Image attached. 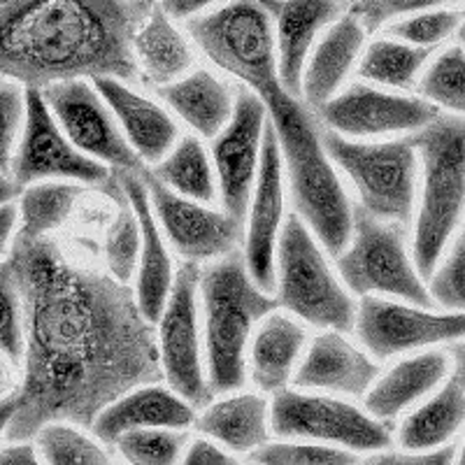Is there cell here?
<instances>
[{"label":"cell","instance_id":"obj_1","mask_svg":"<svg viewBox=\"0 0 465 465\" xmlns=\"http://www.w3.org/2000/svg\"><path fill=\"white\" fill-rule=\"evenodd\" d=\"M3 263L26 310L24 380L0 407L5 442L49 421L91 430L116 398L165 380L159 335L128 284L73 263L49 235L19 231Z\"/></svg>","mask_w":465,"mask_h":465},{"label":"cell","instance_id":"obj_2","mask_svg":"<svg viewBox=\"0 0 465 465\" xmlns=\"http://www.w3.org/2000/svg\"><path fill=\"white\" fill-rule=\"evenodd\" d=\"M143 0H3L0 70L24 86L65 80H140L135 35Z\"/></svg>","mask_w":465,"mask_h":465},{"label":"cell","instance_id":"obj_3","mask_svg":"<svg viewBox=\"0 0 465 465\" xmlns=\"http://www.w3.org/2000/svg\"><path fill=\"white\" fill-rule=\"evenodd\" d=\"M270 122L280 135L291 201L305 223L317 232L328 254L340 256L354 235V205L335 173V163L305 103L289 94L284 84L261 95Z\"/></svg>","mask_w":465,"mask_h":465},{"label":"cell","instance_id":"obj_4","mask_svg":"<svg viewBox=\"0 0 465 465\" xmlns=\"http://www.w3.org/2000/svg\"><path fill=\"white\" fill-rule=\"evenodd\" d=\"M201 298L210 389L214 396L238 391L247 380L249 335L256 322L275 312L280 301L256 284L238 252L203 270Z\"/></svg>","mask_w":465,"mask_h":465},{"label":"cell","instance_id":"obj_5","mask_svg":"<svg viewBox=\"0 0 465 465\" xmlns=\"http://www.w3.org/2000/svg\"><path fill=\"white\" fill-rule=\"evenodd\" d=\"M410 140L423 170L412 252L419 272L430 277L465 212V116L440 114Z\"/></svg>","mask_w":465,"mask_h":465},{"label":"cell","instance_id":"obj_6","mask_svg":"<svg viewBox=\"0 0 465 465\" xmlns=\"http://www.w3.org/2000/svg\"><path fill=\"white\" fill-rule=\"evenodd\" d=\"M186 31L212 64L259 95L282 86L275 16L259 0H228L189 19Z\"/></svg>","mask_w":465,"mask_h":465},{"label":"cell","instance_id":"obj_7","mask_svg":"<svg viewBox=\"0 0 465 465\" xmlns=\"http://www.w3.org/2000/svg\"><path fill=\"white\" fill-rule=\"evenodd\" d=\"M277 301L305 323L354 331L359 305L333 275L305 219L293 212L277 247Z\"/></svg>","mask_w":465,"mask_h":465},{"label":"cell","instance_id":"obj_8","mask_svg":"<svg viewBox=\"0 0 465 465\" xmlns=\"http://www.w3.org/2000/svg\"><path fill=\"white\" fill-rule=\"evenodd\" d=\"M322 138L333 163L354 182L361 207L384 222L405 226L417 196L419 152L412 140L359 143L322 128Z\"/></svg>","mask_w":465,"mask_h":465},{"label":"cell","instance_id":"obj_9","mask_svg":"<svg viewBox=\"0 0 465 465\" xmlns=\"http://www.w3.org/2000/svg\"><path fill=\"white\" fill-rule=\"evenodd\" d=\"M338 270L354 296L381 293L423 307L433 302L417 263L407 254L402 223L377 219L361 205H354V235L338 256Z\"/></svg>","mask_w":465,"mask_h":465},{"label":"cell","instance_id":"obj_10","mask_svg":"<svg viewBox=\"0 0 465 465\" xmlns=\"http://www.w3.org/2000/svg\"><path fill=\"white\" fill-rule=\"evenodd\" d=\"M272 433L291 440L335 444L344 450L375 454L391 447V429L375 414L347 401L319 393L282 389L270 402Z\"/></svg>","mask_w":465,"mask_h":465},{"label":"cell","instance_id":"obj_11","mask_svg":"<svg viewBox=\"0 0 465 465\" xmlns=\"http://www.w3.org/2000/svg\"><path fill=\"white\" fill-rule=\"evenodd\" d=\"M26 126L10 170L3 174L12 177L22 191L47 180H70L103 189L110 182L112 168L82 152L68 138L40 86H26Z\"/></svg>","mask_w":465,"mask_h":465},{"label":"cell","instance_id":"obj_12","mask_svg":"<svg viewBox=\"0 0 465 465\" xmlns=\"http://www.w3.org/2000/svg\"><path fill=\"white\" fill-rule=\"evenodd\" d=\"M203 268L196 261H184L174 275L173 293L159 319V349L163 375L174 391L193 407L210 405V389L203 368L201 331H198V293Z\"/></svg>","mask_w":465,"mask_h":465},{"label":"cell","instance_id":"obj_13","mask_svg":"<svg viewBox=\"0 0 465 465\" xmlns=\"http://www.w3.org/2000/svg\"><path fill=\"white\" fill-rule=\"evenodd\" d=\"M43 94L61 128L82 152L112 170H144V161L95 86L86 80H65L45 86Z\"/></svg>","mask_w":465,"mask_h":465},{"label":"cell","instance_id":"obj_14","mask_svg":"<svg viewBox=\"0 0 465 465\" xmlns=\"http://www.w3.org/2000/svg\"><path fill=\"white\" fill-rule=\"evenodd\" d=\"M268 116L263 98L242 84V89L235 91V112L231 122L212 143L222 205L238 219L247 214L254 196Z\"/></svg>","mask_w":465,"mask_h":465},{"label":"cell","instance_id":"obj_15","mask_svg":"<svg viewBox=\"0 0 465 465\" xmlns=\"http://www.w3.org/2000/svg\"><path fill=\"white\" fill-rule=\"evenodd\" d=\"M149 201L161 231L184 261H212L235 252L242 232V219L231 212L205 207L207 203L186 198L156 177L149 168L143 170Z\"/></svg>","mask_w":465,"mask_h":465},{"label":"cell","instance_id":"obj_16","mask_svg":"<svg viewBox=\"0 0 465 465\" xmlns=\"http://www.w3.org/2000/svg\"><path fill=\"white\" fill-rule=\"evenodd\" d=\"M354 331L365 349L381 361L465 338V312H430L423 305H402L372 293L361 301Z\"/></svg>","mask_w":465,"mask_h":465},{"label":"cell","instance_id":"obj_17","mask_svg":"<svg viewBox=\"0 0 465 465\" xmlns=\"http://www.w3.org/2000/svg\"><path fill=\"white\" fill-rule=\"evenodd\" d=\"M323 126L347 138H380L391 133H414L440 116V107L426 98L396 95L368 84L347 86L319 110Z\"/></svg>","mask_w":465,"mask_h":465},{"label":"cell","instance_id":"obj_18","mask_svg":"<svg viewBox=\"0 0 465 465\" xmlns=\"http://www.w3.org/2000/svg\"><path fill=\"white\" fill-rule=\"evenodd\" d=\"M284 156L275 124L268 119L259 180L249 205L244 261L263 291H277V247L284 228Z\"/></svg>","mask_w":465,"mask_h":465},{"label":"cell","instance_id":"obj_19","mask_svg":"<svg viewBox=\"0 0 465 465\" xmlns=\"http://www.w3.org/2000/svg\"><path fill=\"white\" fill-rule=\"evenodd\" d=\"M380 377V365L344 340L342 331L328 328L317 335L296 371L298 389L365 396Z\"/></svg>","mask_w":465,"mask_h":465},{"label":"cell","instance_id":"obj_20","mask_svg":"<svg viewBox=\"0 0 465 465\" xmlns=\"http://www.w3.org/2000/svg\"><path fill=\"white\" fill-rule=\"evenodd\" d=\"M114 173L138 212L140 226H143V256H140L135 296H138L144 317L156 323L173 293L177 272H173V261L159 231V222H156V214H152L153 207L149 201L147 184L143 180V170H114Z\"/></svg>","mask_w":465,"mask_h":465},{"label":"cell","instance_id":"obj_21","mask_svg":"<svg viewBox=\"0 0 465 465\" xmlns=\"http://www.w3.org/2000/svg\"><path fill=\"white\" fill-rule=\"evenodd\" d=\"M196 421L193 405L184 396L174 391L173 386L143 384L116 398L114 402L98 414L94 423V433L101 442L112 444L128 430L138 429H189Z\"/></svg>","mask_w":465,"mask_h":465},{"label":"cell","instance_id":"obj_22","mask_svg":"<svg viewBox=\"0 0 465 465\" xmlns=\"http://www.w3.org/2000/svg\"><path fill=\"white\" fill-rule=\"evenodd\" d=\"M91 84L101 91L107 105L122 124L128 143L144 163L156 165L180 143V128L173 116L153 101L128 89L126 82L116 77H94Z\"/></svg>","mask_w":465,"mask_h":465},{"label":"cell","instance_id":"obj_23","mask_svg":"<svg viewBox=\"0 0 465 465\" xmlns=\"http://www.w3.org/2000/svg\"><path fill=\"white\" fill-rule=\"evenodd\" d=\"M340 0H280L275 10L277 58L282 84L289 94H302V73L314 40L340 16Z\"/></svg>","mask_w":465,"mask_h":465},{"label":"cell","instance_id":"obj_24","mask_svg":"<svg viewBox=\"0 0 465 465\" xmlns=\"http://www.w3.org/2000/svg\"><path fill=\"white\" fill-rule=\"evenodd\" d=\"M365 26L351 12H344L326 28L317 47L307 58L302 73V98L312 110H322L340 91L354 68L365 43Z\"/></svg>","mask_w":465,"mask_h":465},{"label":"cell","instance_id":"obj_25","mask_svg":"<svg viewBox=\"0 0 465 465\" xmlns=\"http://www.w3.org/2000/svg\"><path fill=\"white\" fill-rule=\"evenodd\" d=\"M450 359L444 351H423L402 359L365 393V410L381 421L396 419L442 384L450 372Z\"/></svg>","mask_w":465,"mask_h":465},{"label":"cell","instance_id":"obj_26","mask_svg":"<svg viewBox=\"0 0 465 465\" xmlns=\"http://www.w3.org/2000/svg\"><path fill=\"white\" fill-rule=\"evenodd\" d=\"M156 95L203 138H217L235 112V94L210 70H193L170 84L156 86Z\"/></svg>","mask_w":465,"mask_h":465},{"label":"cell","instance_id":"obj_27","mask_svg":"<svg viewBox=\"0 0 465 465\" xmlns=\"http://www.w3.org/2000/svg\"><path fill=\"white\" fill-rule=\"evenodd\" d=\"M196 430L232 454H252L270 440V405L259 393H235L214 401L196 417Z\"/></svg>","mask_w":465,"mask_h":465},{"label":"cell","instance_id":"obj_28","mask_svg":"<svg viewBox=\"0 0 465 465\" xmlns=\"http://www.w3.org/2000/svg\"><path fill=\"white\" fill-rule=\"evenodd\" d=\"M307 333L296 319L270 312L249 347V375L259 391L277 393L296 377Z\"/></svg>","mask_w":465,"mask_h":465},{"label":"cell","instance_id":"obj_29","mask_svg":"<svg viewBox=\"0 0 465 465\" xmlns=\"http://www.w3.org/2000/svg\"><path fill=\"white\" fill-rule=\"evenodd\" d=\"M135 56L144 70V80L159 86L184 77L193 65L186 37L173 24V16L156 5L135 35Z\"/></svg>","mask_w":465,"mask_h":465},{"label":"cell","instance_id":"obj_30","mask_svg":"<svg viewBox=\"0 0 465 465\" xmlns=\"http://www.w3.org/2000/svg\"><path fill=\"white\" fill-rule=\"evenodd\" d=\"M465 423V391L451 377L430 401L402 419L398 444L407 451H430L450 442Z\"/></svg>","mask_w":465,"mask_h":465},{"label":"cell","instance_id":"obj_31","mask_svg":"<svg viewBox=\"0 0 465 465\" xmlns=\"http://www.w3.org/2000/svg\"><path fill=\"white\" fill-rule=\"evenodd\" d=\"M110 201H114V219L105 232V263L107 272L119 282L128 284L131 277L138 272L140 256H143V226H140L138 212L133 207L131 198L124 191L122 182L112 170V177L103 186Z\"/></svg>","mask_w":465,"mask_h":465},{"label":"cell","instance_id":"obj_32","mask_svg":"<svg viewBox=\"0 0 465 465\" xmlns=\"http://www.w3.org/2000/svg\"><path fill=\"white\" fill-rule=\"evenodd\" d=\"M152 173L182 196L207 203V205L214 203L219 193L214 161H210L201 140L193 135H186L174 144L168 156L153 165Z\"/></svg>","mask_w":465,"mask_h":465},{"label":"cell","instance_id":"obj_33","mask_svg":"<svg viewBox=\"0 0 465 465\" xmlns=\"http://www.w3.org/2000/svg\"><path fill=\"white\" fill-rule=\"evenodd\" d=\"M430 54H433V47H417V45L402 43L398 37L393 40L389 35L386 40H375L365 49L359 74L363 80L391 86V89H412L417 74L421 73Z\"/></svg>","mask_w":465,"mask_h":465},{"label":"cell","instance_id":"obj_34","mask_svg":"<svg viewBox=\"0 0 465 465\" xmlns=\"http://www.w3.org/2000/svg\"><path fill=\"white\" fill-rule=\"evenodd\" d=\"M80 182L47 180L35 182L22 191V228L19 231L45 238L65 223L74 203L82 196Z\"/></svg>","mask_w":465,"mask_h":465},{"label":"cell","instance_id":"obj_35","mask_svg":"<svg viewBox=\"0 0 465 465\" xmlns=\"http://www.w3.org/2000/svg\"><path fill=\"white\" fill-rule=\"evenodd\" d=\"M73 421H49L35 433V444L45 463L52 465H103L110 454L101 444L82 433Z\"/></svg>","mask_w":465,"mask_h":465},{"label":"cell","instance_id":"obj_36","mask_svg":"<svg viewBox=\"0 0 465 465\" xmlns=\"http://www.w3.org/2000/svg\"><path fill=\"white\" fill-rule=\"evenodd\" d=\"M419 94L440 110L465 116V49H444L419 80Z\"/></svg>","mask_w":465,"mask_h":465},{"label":"cell","instance_id":"obj_37","mask_svg":"<svg viewBox=\"0 0 465 465\" xmlns=\"http://www.w3.org/2000/svg\"><path fill=\"white\" fill-rule=\"evenodd\" d=\"M189 435L182 429H138L128 430L114 442L124 460L138 465H173L184 456Z\"/></svg>","mask_w":465,"mask_h":465},{"label":"cell","instance_id":"obj_38","mask_svg":"<svg viewBox=\"0 0 465 465\" xmlns=\"http://www.w3.org/2000/svg\"><path fill=\"white\" fill-rule=\"evenodd\" d=\"M252 463L265 465H351L359 463L356 451L335 444L312 442V440H291L265 442L249 456Z\"/></svg>","mask_w":465,"mask_h":465},{"label":"cell","instance_id":"obj_39","mask_svg":"<svg viewBox=\"0 0 465 465\" xmlns=\"http://www.w3.org/2000/svg\"><path fill=\"white\" fill-rule=\"evenodd\" d=\"M463 12L447 10V7H438V10H426L419 15L405 16L391 22L389 26V35L398 37L402 43L417 45V47H433L444 43L447 37L459 33L460 24H463Z\"/></svg>","mask_w":465,"mask_h":465},{"label":"cell","instance_id":"obj_40","mask_svg":"<svg viewBox=\"0 0 465 465\" xmlns=\"http://www.w3.org/2000/svg\"><path fill=\"white\" fill-rule=\"evenodd\" d=\"M0 347L10 363H19L26 356V310L19 286L5 263L0 268Z\"/></svg>","mask_w":465,"mask_h":465},{"label":"cell","instance_id":"obj_41","mask_svg":"<svg viewBox=\"0 0 465 465\" xmlns=\"http://www.w3.org/2000/svg\"><path fill=\"white\" fill-rule=\"evenodd\" d=\"M429 291L440 307L465 312V231L459 232L442 265L433 270Z\"/></svg>","mask_w":465,"mask_h":465},{"label":"cell","instance_id":"obj_42","mask_svg":"<svg viewBox=\"0 0 465 465\" xmlns=\"http://www.w3.org/2000/svg\"><path fill=\"white\" fill-rule=\"evenodd\" d=\"M459 0H356L351 3V15L361 19L368 33L380 31L384 24L396 22L401 16H412L426 10L454 5Z\"/></svg>","mask_w":465,"mask_h":465},{"label":"cell","instance_id":"obj_43","mask_svg":"<svg viewBox=\"0 0 465 465\" xmlns=\"http://www.w3.org/2000/svg\"><path fill=\"white\" fill-rule=\"evenodd\" d=\"M0 103H3V173H7L26 126V86L5 77L0 89Z\"/></svg>","mask_w":465,"mask_h":465},{"label":"cell","instance_id":"obj_44","mask_svg":"<svg viewBox=\"0 0 465 465\" xmlns=\"http://www.w3.org/2000/svg\"><path fill=\"white\" fill-rule=\"evenodd\" d=\"M456 456L454 444H442L438 450L430 451H375L371 454L368 463L375 465H444L451 463Z\"/></svg>","mask_w":465,"mask_h":465},{"label":"cell","instance_id":"obj_45","mask_svg":"<svg viewBox=\"0 0 465 465\" xmlns=\"http://www.w3.org/2000/svg\"><path fill=\"white\" fill-rule=\"evenodd\" d=\"M184 463L191 465H232L238 460L232 459V451L223 450V444L217 440H191L189 447H186L184 456H182Z\"/></svg>","mask_w":465,"mask_h":465},{"label":"cell","instance_id":"obj_46","mask_svg":"<svg viewBox=\"0 0 465 465\" xmlns=\"http://www.w3.org/2000/svg\"><path fill=\"white\" fill-rule=\"evenodd\" d=\"M217 3H228V0H163V3H161V7H163V10L168 12L173 19L189 22V19L203 15V12L210 10V7L217 5ZM259 3H263V5L268 7L272 15H275L277 5H280V0H259Z\"/></svg>","mask_w":465,"mask_h":465},{"label":"cell","instance_id":"obj_47","mask_svg":"<svg viewBox=\"0 0 465 465\" xmlns=\"http://www.w3.org/2000/svg\"><path fill=\"white\" fill-rule=\"evenodd\" d=\"M37 456L40 450L37 444L31 440H15V442H7L3 450H0V463L3 465H33L37 463Z\"/></svg>","mask_w":465,"mask_h":465},{"label":"cell","instance_id":"obj_48","mask_svg":"<svg viewBox=\"0 0 465 465\" xmlns=\"http://www.w3.org/2000/svg\"><path fill=\"white\" fill-rule=\"evenodd\" d=\"M22 212H19V205H15V203H3V210H0V222H3V231H0V244H3V252H10L12 242H15V238L12 235H16L19 231H15V223H19L22 226Z\"/></svg>","mask_w":465,"mask_h":465},{"label":"cell","instance_id":"obj_49","mask_svg":"<svg viewBox=\"0 0 465 465\" xmlns=\"http://www.w3.org/2000/svg\"><path fill=\"white\" fill-rule=\"evenodd\" d=\"M450 356L451 363H454V380L459 381V386L465 391V338L456 340L454 344L450 347Z\"/></svg>","mask_w":465,"mask_h":465},{"label":"cell","instance_id":"obj_50","mask_svg":"<svg viewBox=\"0 0 465 465\" xmlns=\"http://www.w3.org/2000/svg\"><path fill=\"white\" fill-rule=\"evenodd\" d=\"M459 40H460V45L465 47V16H463V24H460V28H459Z\"/></svg>","mask_w":465,"mask_h":465},{"label":"cell","instance_id":"obj_51","mask_svg":"<svg viewBox=\"0 0 465 465\" xmlns=\"http://www.w3.org/2000/svg\"><path fill=\"white\" fill-rule=\"evenodd\" d=\"M460 463H465V442H463V447H460Z\"/></svg>","mask_w":465,"mask_h":465},{"label":"cell","instance_id":"obj_52","mask_svg":"<svg viewBox=\"0 0 465 465\" xmlns=\"http://www.w3.org/2000/svg\"><path fill=\"white\" fill-rule=\"evenodd\" d=\"M143 3H147V5L153 7V3H156V0H143Z\"/></svg>","mask_w":465,"mask_h":465},{"label":"cell","instance_id":"obj_53","mask_svg":"<svg viewBox=\"0 0 465 465\" xmlns=\"http://www.w3.org/2000/svg\"><path fill=\"white\" fill-rule=\"evenodd\" d=\"M340 3H349V5H351V3H356V0H340Z\"/></svg>","mask_w":465,"mask_h":465}]
</instances>
